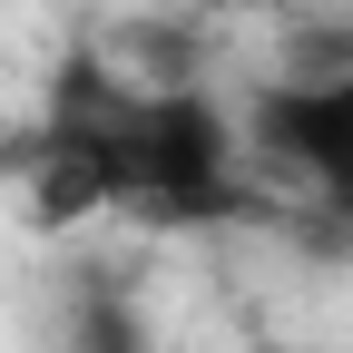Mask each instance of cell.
Instances as JSON below:
<instances>
[{"instance_id": "6da1fadb", "label": "cell", "mask_w": 353, "mask_h": 353, "mask_svg": "<svg viewBox=\"0 0 353 353\" xmlns=\"http://www.w3.org/2000/svg\"><path fill=\"white\" fill-rule=\"evenodd\" d=\"M236 148H245L265 216H304L314 236H353V59L324 79L245 88Z\"/></svg>"}, {"instance_id": "7a4b0ae2", "label": "cell", "mask_w": 353, "mask_h": 353, "mask_svg": "<svg viewBox=\"0 0 353 353\" xmlns=\"http://www.w3.org/2000/svg\"><path fill=\"white\" fill-rule=\"evenodd\" d=\"M50 353H157V334L138 324V304H128L108 275L69 285V304L50 314Z\"/></svg>"}, {"instance_id": "3957f363", "label": "cell", "mask_w": 353, "mask_h": 353, "mask_svg": "<svg viewBox=\"0 0 353 353\" xmlns=\"http://www.w3.org/2000/svg\"><path fill=\"white\" fill-rule=\"evenodd\" d=\"M187 10H196V20H206V10H275V20H285V10H324V0H187Z\"/></svg>"}, {"instance_id": "277c9868", "label": "cell", "mask_w": 353, "mask_h": 353, "mask_svg": "<svg viewBox=\"0 0 353 353\" xmlns=\"http://www.w3.org/2000/svg\"><path fill=\"white\" fill-rule=\"evenodd\" d=\"M245 353H314V343H285V334H245Z\"/></svg>"}]
</instances>
